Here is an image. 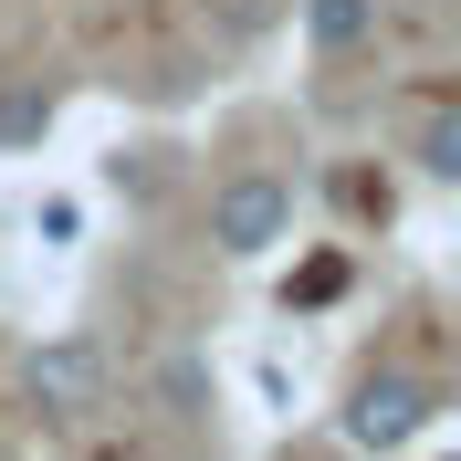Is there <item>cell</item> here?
<instances>
[{"label":"cell","mask_w":461,"mask_h":461,"mask_svg":"<svg viewBox=\"0 0 461 461\" xmlns=\"http://www.w3.org/2000/svg\"><path fill=\"white\" fill-rule=\"evenodd\" d=\"M430 420H440V388H430V377H409V367H367L357 388H346V420H336V430L357 440V451H409Z\"/></svg>","instance_id":"6da1fadb"},{"label":"cell","mask_w":461,"mask_h":461,"mask_svg":"<svg viewBox=\"0 0 461 461\" xmlns=\"http://www.w3.org/2000/svg\"><path fill=\"white\" fill-rule=\"evenodd\" d=\"M22 409H32V420H53V430L95 420V409H105V346H95V336L32 346V357H22Z\"/></svg>","instance_id":"7a4b0ae2"},{"label":"cell","mask_w":461,"mask_h":461,"mask_svg":"<svg viewBox=\"0 0 461 461\" xmlns=\"http://www.w3.org/2000/svg\"><path fill=\"white\" fill-rule=\"evenodd\" d=\"M284 230H294V189H284V178L241 168V178H221V189H210V241H221L230 262H262Z\"/></svg>","instance_id":"3957f363"},{"label":"cell","mask_w":461,"mask_h":461,"mask_svg":"<svg viewBox=\"0 0 461 461\" xmlns=\"http://www.w3.org/2000/svg\"><path fill=\"white\" fill-rule=\"evenodd\" d=\"M377 22H388V0H304V42H315V53H367L377 42Z\"/></svg>","instance_id":"277c9868"},{"label":"cell","mask_w":461,"mask_h":461,"mask_svg":"<svg viewBox=\"0 0 461 461\" xmlns=\"http://www.w3.org/2000/svg\"><path fill=\"white\" fill-rule=\"evenodd\" d=\"M42 137H53V85L42 74H0V158H22Z\"/></svg>","instance_id":"5b68a950"},{"label":"cell","mask_w":461,"mask_h":461,"mask_svg":"<svg viewBox=\"0 0 461 461\" xmlns=\"http://www.w3.org/2000/svg\"><path fill=\"white\" fill-rule=\"evenodd\" d=\"M420 168H430V178H461V105H430V115H420Z\"/></svg>","instance_id":"8992f818"},{"label":"cell","mask_w":461,"mask_h":461,"mask_svg":"<svg viewBox=\"0 0 461 461\" xmlns=\"http://www.w3.org/2000/svg\"><path fill=\"white\" fill-rule=\"evenodd\" d=\"M336 284H346V262L325 252V262H304V284H294V294H304V304H325V294H336Z\"/></svg>","instance_id":"52a82bcc"}]
</instances>
